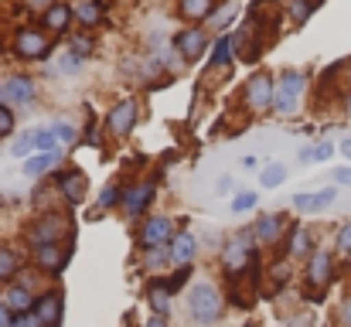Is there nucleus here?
<instances>
[{"label": "nucleus", "instance_id": "nucleus-1", "mask_svg": "<svg viewBox=\"0 0 351 327\" xmlns=\"http://www.w3.org/2000/svg\"><path fill=\"white\" fill-rule=\"evenodd\" d=\"M188 307H191V317L198 324H215L222 317V297L212 283H195L191 297H188Z\"/></svg>", "mask_w": 351, "mask_h": 327}, {"label": "nucleus", "instance_id": "nucleus-2", "mask_svg": "<svg viewBox=\"0 0 351 327\" xmlns=\"http://www.w3.org/2000/svg\"><path fill=\"white\" fill-rule=\"evenodd\" d=\"M304 82H307V79H304L300 72H283L280 82H276V89H273V109L283 112V116L297 112V103H300V96H304Z\"/></svg>", "mask_w": 351, "mask_h": 327}, {"label": "nucleus", "instance_id": "nucleus-3", "mask_svg": "<svg viewBox=\"0 0 351 327\" xmlns=\"http://www.w3.org/2000/svg\"><path fill=\"white\" fill-rule=\"evenodd\" d=\"M51 154V150H58V140H55V133H51V126H34V130H27L21 140H14V147H10V154L14 157H27V154Z\"/></svg>", "mask_w": 351, "mask_h": 327}, {"label": "nucleus", "instance_id": "nucleus-4", "mask_svg": "<svg viewBox=\"0 0 351 327\" xmlns=\"http://www.w3.org/2000/svg\"><path fill=\"white\" fill-rule=\"evenodd\" d=\"M62 232H65L62 215H45L34 228H31V232H27V239H31V245H34V249H41V245H55Z\"/></svg>", "mask_w": 351, "mask_h": 327}, {"label": "nucleus", "instance_id": "nucleus-5", "mask_svg": "<svg viewBox=\"0 0 351 327\" xmlns=\"http://www.w3.org/2000/svg\"><path fill=\"white\" fill-rule=\"evenodd\" d=\"M273 79L269 75H256V79H249V86H245V103L249 109H256V112H263V109L273 106Z\"/></svg>", "mask_w": 351, "mask_h": 327}, {"label": "nucleus", "instance_id": "nucleus-6", "mask_svg": "<svg viewBox=\"0 0 351 327\" xmlns=\"http://www.w3.org/2000/svg\"><path fill=\"white\" fill-rule=\"evenodd\" d=\"M14 48H17V55L21 58H45L48 55V38L45 34H38V31H31V27H21L17 31V41H14Z\"/></svg>", "mask_w": 351, "mask_h": 327}, {"label": "nucleus", "instance_id": "nucleus-7", "mask_svg": "<svg viewBox=\"0 0 351 327\" xmlns=\"http://www.w3.org/2000/svg\"><path fill=\"white\" fill-rule=\"evenodd\" d=\"M34 82L27 75H14L0 82V103H31L34 99Z\"/></svg>", "mask_w": 351, "mask_h": 327}, {"label": "nucleus", "instance_id": "nucleus-8", "mask_svg": "<svg viewBox=\"0 0 351 327\" xmlns=\"http://www.w3.org/2000/svg\"><path fill=\"white\" fill-rule=\"evenodd\" d=\"M133 123H136V103H133V99L113 106L110 116H106V126H110V133H117V136H126V133L133 130Z\"/></svg>", "mask_w": 351, "mask_h": 327}, {"label": "nucleus", "instance_id": "nucleus-9", "mask_svg": "<svg viewBox=\"0 0 351 327\" xmlns=\"http://www.w3.org/2000/svg\"><path fill=\"white\" fill-rule=\"evenodd\" d=\"M338 202V188H324V191H304V195H293V208H300V212H321V208H328V205H335Z\"/></svg>", "mask_w": 351, "mask_h": 327}, {"label": "nucleus", "instance_id": "nucleus-10", "mask_svg": "<svg viewBox=\"0 0 351 327\" xmlns=\"http://www.w3.org/2000/svg\"><path fill=\"white\" fill-rule=\"evenodd\" d=\"M171 232H174V225H171L167 215L150 218V221L143 225V245H147V249H157V245H164V242L171 239Z\"/></svg>", "mask_w": 351, "mask_h": 327}, {"label": "nucleus", "instance_id": "nucleus-11", "mask_svg": "<svg viewBox=\"0 0 351 327\" xmlns=\"http://www.w3.org/2000/svg\"><path fill=\"white\" fill-rule=\"evenodd\" d=\"M331 252H324V249H317L314 256H311V266H307V283L311 287H324L328 280H331Z\"/></svg>", "mask_w": 351, "mask_h": 327}, {"label": "nucleus", "instance_id": "nucleus-12", "mask_svg": "<svg viewBox=\"0 0 351 327\" xmlns=\"http://www.w3.org/2000/svg\"><path fill=\"white\" fill-rule=\"evenodd\" d=\"M174 45H178V51H181L184 58H198V55L205 51V34L195 31V27H188V31H181V34L174 38Z\"/></svg>", "mask_w": 351, "mask_h": 327}, {"label": "nucleus", "instance_id": "nucleus-13", "mask_svg": "<svg viewBox=\"0 0 351 327\" xmlns=\"http://www.w3.org/2000/svg\"><path fill=\"white\" fill-rule=\"evenodd\" d=\"M62 157V150H51V154H31L27 160H24V167H21V174L24 178H41L45 171H51L55 167V160Z\"/></svg>", "mask_w": 351, "mask_h": 327}, {"label": "nucleus", "instance_id": "nucleus-14", "mask_svg": "<svg viewBox=\"0 0 351 327\" xmlns=\"http://www.w3.org/2000/svg\"><path fill=\"white\" fill-rule=\"evenodd\" d=\"M58 188L65 191V198H69L72 205H79V202L86 198V195H82V191H86V178H82L79 171H69V174H62V178H58Z\"/></svg>", "mask_w": 351, "mask_h": 327}, {"label": "nucleus", "instance_id": "nucleus-15", "mask_svg": "<svg viewBox=\"0 0 351 327\" xmlns=\"http://www.w3.org/2000/svg\"><path fill=\"white\" fill-rule=\"evenodd\" d=\"M195 252H198V239H195L191 232H181V235L174 239V245H171V259H174V263H191Z\"/></svg>", "mask_w": 351, "mask_h": 327}, {"label": "nucleus", "instance_id": "nucleus-16", "mask_svg": "<svg viewBox=\"0 0 351 327\" xmlns=\"http://www.w3.org/2000/svg\"><path fill=\"white\" fill-rule=\"evenodd\" d=\"M58 311H62V300H58V293H45L41 300H38V307H34V314H38V321L45 327H51L58 321Z\"/></svg>", "mask_w": 351, "mask_h": 327}, {"label": "nucleus", "instance_id": "nucleus-17", "mask_svg": "<svg viewBox=\"0 0 351 327\" xmlns=\"http://www.w3.org/2000/svg\"><path fill=\"white\" fill-rule=\"evenodd\" d=\"M245 242H249L245 232L229 242V249H226V266H229V269H239L242 263H249V245H245Z\"/></svg>", "mask_w": 351, "mask_h": 327}, {"label": "nucleus", "instance_id": "nucleus-18", "mask_svg": "<svg viewBox=\"0 0 351 327\" xmlns=\"http://www.w3.org/2000/svg\"><path fill=\"white\" fill-rule=\"evenodd\" d=\"M69 21H72V7H65V3H51L45 10V27H51V31H65Z\"/></svg>", "mask_w": 351, "mask_h": 327}, {"label": "nucleus", "instance_id": "nucleus-19", "mask_svg": "<svg viewBox=\"0 0 351 327\" xmlns=\"http://www.w3.org/2000/svg\"><path fill=\"white\" fill-rule=\"evenodd\" d=\"M72 14H75L86 27H93V24L103 21V7H99V0H79V3L72 7Z\"/></svg>", "mask_w": 351, "mask_h": 327}, {"label": "nucleus", "instance_id": "nucleus-20", "mask_svg": "<svg viewBox=\"0 0 351 327\" xmlns=\"http://www.w3.org/2000/svg\"><path fill=\"white\" fill-rule=\"evenodd\" d=\"M280 232H283V215H266L256 225V239L259 242H276Z\"/></svg>", "mask_w": 351, "mask_h": 327}, {"label": "nucleus", "instance_id": "nucleus-21", "mask_svg": "<svg viewBox=\"0 0 351 327\" xmlns=\"http://www.w3.org/2000/svg\"><path fill=\"white\" fill-rule=\"evenodd\" d=\"M150 198H154V188H150V184H143V188H133V191L126 195V212H130V215L143 212V208L150 205Z\"/></svg>", "mask_w": 351, "mask_h": 327}, {"label": "nucleus", "instance_id": "nucleus-22", "mask_svg": "<svg viewBox=\"0 0 351 327\" xmlns=\"http://www.w3.org/2000/svg\"><path fill=\"white\" fill-rule=\"evenodd\" d=\"M212 7H215V0H181V14H184V17H191V21L208 17V14H212Z\"/></svg>", "mask_w": 351, "mask_h": 327}, {"label": "nucleus", "instance_id": "nucleus-23", "mask_svg": "<svg viewBox=\"0 0 351 327\" xmlns=\"http://www.w3.org/2000/svg\"><path fill=\"white\" fill-rule=\"evenodd\" d=\"M3 304H7L10 311H27V307H31V293H27L24 287H10L7 297H3Z\"/></svg>", "mask_w": 351, "mask_h": 327}, {"label": "nucleus", "instance_id": "nucleus-24", "mask_svg": "<svg viewBox=\"0 0 351 327\" xmlns=\"http://www.w3.org/2000/svg\"><path fill=\"white\" fill-rule=\"evenodd\" d=\"M311 252V232L307 228H293L290 235V256H307Z\"/></svg>", "mask_w": 351, "mask_h": 327}, {"label": "nucleus", "instance_id": "nucleus-25", "mask_svg": "<svg viewBox=\"0 0 351 327\" xmlns=\"http://www.w3.org/2000/svg\"><path fill=\"white\" fill-rule=\"evenodd\" d=\"M229 55H232V38H219V41H215V48H212L208 65H226V62H229Z\"/></svg>", "mask_w": 351, "mask_h": 327}, {"label": "nucleus", "instance_id": "nucleus-26", "mask_svg": "<svg viewBox=\"0 0 351 327\" xmlns=\"http://www.w3.org/2000/svg\"><path fill=\"white\" fill-rule=\"evenodd\" d=\"M51 133H55V140H58V143H65V147L79 140V133H75V126H72V123H65V119H58V123H51Z\"/></svg>", "mask_w": 351, "mask_h": 327}, {"label": "nucleus", "instance_id": "nucleus-27", "mask_svg": "<svg viewBox=\"0 0 351 327\" xmlns=\"http://www.w3.org/2000/svg\"><path fill=\"white\" fill-rule=\"evenodd\" d=\"M287 181V164H269L266 171H263V188H276V184H283Z\"/></svg>", "mask_w": 351, "mask_h": 327}, {"label": "nucleus", "instance_id": "nucleus-28", "mask_svg": "<svg viewBox=\"0 0 351 327\" xmlns=\"http://www.w3.org/2000/svg\"><path fill=\"white\" fill-rule=\"evenodd\" d=\"M38 263H41V266H48V269H58V266H62L58 242H55V245H41V249H38Z\"/></svg>", "mask_w": 351, "mask_h": 327}, {"label": "nucleus", "instance_id": "nucleus-29", "mask_svg": "<svg viewBox=\"0 0 351 327\" xmlns=\"http://www.w3.org/2000/svg\"><path fill=\"white\" fill-rule=\"evenodd\" d=\"M150 307L157 311V317H164V314H171V300H167V290H160V287H154V290H150Z\"/></svg>", "mask_w": 351, "mask_h": 327}, {"label": "nucleus", "instance_id": "nucleus-30", "mask_svg": "<svg viewBox=\"0 0 351 327\" xmlns=\"http://www.w3.org/2000/svg\"><path fill=\"white\" fill-rule=\"evenodd\" d=\"M317 3H321V0H293V3H290V17L300 24V21H307V17H311V10H314Z\"/></svg>", "mask_w": 351, "mask_h": 327}, {"label": "nucleus", "instance_id": "nucleus-31", "mask_svg": "<svg viewBox=\"0 0 351 327\" xmlns=\"http://www.w3.org/2000/svg\"><path fill=\"white\" fill-rule=\"evenodd\" d=\"M331 154H335L331 143H317L311 150H300V160H331Z\"/></svg>", "mask_w": 351, "mask_h": 327}, {"label": "nucleus", "instance_id": "nucleus-32", "mask_svg": "<svg viewBox=\"0 0 351 327\" xmlns=\"http://www.w3.org/2000/svg\"><path fill=\"white\" fill-rule=\"evenodd\" d=\"M17 273V256L10 249H0V280H10Z\"/></svg>", "mask_w": 351, "mask_h": 327}, {"label": "nucleus", "instance_id": "nucleus-33", "mask_svg": "<svg viewBox=\"0 0 351 327\" xmlns=\"http://www.w3.org/2000/svg\"><path fill=\"white\" fill-rule=\"evenodd\" d=\"M256 202H259V195H256V191H242V195H235L232 212H245V208H252Z\"/></svg>", "mask_w": 351, "mask_h": 327}, {"label": "nucleus", "instance_id": "nucleus-34", "mask_svg": "<svg viewBox=\"0 0 351 327\" xmlns=\"http://www.w3.org/2000/svg\"><path fill=\"white\" fill-rule=\"evenodd\" d=\"M338 252L351 256V221H345V225H341V232H338Z\"/></svg>", "mask_w": 351, "mask_h": 327}, {"label": "nucleus", "instance_id": "nucleus-35", "mask_svg": "<svg viewBox=\"0 0 351 327\" xmlns=\"http://www.w3.org/2000/svg\"><path fill=\"white\" fill-rule=\"evenodd\" d=\"M119 198H123V191L110 184V188H103V195H99V205H103V208H110V205H117Z\"/></svg>", "mask_w": 351, "mask_h": 327}, {"label": "nucleus", "instance_id": "nucleus-36", "mask_svg": "<svg viewBox=\"0 0 351 327\" xmlns=\"http://www.w3.org/2000/svg\"><path fill=\"white\" fill-rule=\"evenodd\" d=\"M10 130H14V112H10V109H3V106H0V136H7Z\"/></svg>", "mask_w": 351, "mask_h": 327}, {"label": "nucleus", "instance_id": "nucleus-37", "mask_svg": "<svg viewBox=\"0 0 351 327\" xmlns=\"http://www.w3.org/2000/svg\"><path fill=\"white\" fill-rule=\"evenodd\" d=\"M10 327H45V324L38 321V314H31V317H21V321H14Z\"/></svg>", "mask_w": 351, "mask_h": 327}, {"label": "nucleus", "instance_id": "nucleus-38", "mask_svg": "<svg viewBox=\"0 0 351 327\" xmlns=\"http://www.w3.org/2000/svg\"><path fill=\"white\" fill-rule=\"evenodd\" d=\"M235 17V7H226V10H222V14H215V24H219V27H222V24H229V21H232Z\"/></svg>", "mask_w": 351, "mask_h": 327}, {"label": "nucleus", "instance_id": "nucleus-39", "mask_svg": "<svg viewBox=\"0 0 351 327\" xmlns=\"http://www.w3.org/2000/svg\"><path fill=\"white\" fill-rule=\"evenodd\" d=\"M335 181H338V184H351V167H338V171H335Z\"/></svg>", "mask_w": 351, "mask_h": 327}, {"label": "nucleus", "instance_id": "nucleus-40", "mask_svg": "<svg viewBox=\"0 0 351 327\" xmlns=\"http://www.w3.org/2000/svg\"><path fill=\"white\" fill-rule=\"evenodd\" d=\"M341 327H351V297L341 304Z\"/></svg>", "mask_w": 351, "mask_h": 327}, {"label": "nucleus", "instance_id": "nucleus-41", "mask_svg": "<svg viewBox=\"0 0 351 327\" xmlns=\"http://www.w3.org/2000/svg\"><path fill=\"white\" fill-rule=\"evenodd\" d=\"M0 327H10V307L0 300Z\"/></svg>", "mask_w": 351, "mask_h": 327}, {"label": "nucleus", "instance_id": "nucleus-42", "mask_svg": "<svg viewBox=\"0 0 351 327\" xmlns=\"http://www.w3.org/2000/svg\"><path fill=\"white\" fill-rule=\"evenodd\" d=\"M89 48H93L89 38H75V51H89Z\"/></svg>", "mask_w": 351, "mask_h": 327}, {"label": "nucleus", "instance_id": "nucleus-43", "mask_svg": "<svg viewBox=\"0 0 351 327\" xmlns=\"http://www.w3.org/2000/svg\"><path fill=\"white\" fill-rule=\"evenodd\" d=\"M256 164H259V160H256V157H242V167H245V171H252V167H256Z\"/></svg>", "mask_w": 351, "mask_h": 327}, {"label": "nucleus", "instance_id": "nucleus-44", "mask_svg": "<svg viewBox=\"0 0 351 327\" xmlns=\"http://www.w3.org/2000/svg\"><path fill=\"white\" fill-rule=\"evenodd\" d=\"M229 188H232V178H222V181H219V191H222V195H226V191H229Z\"/></svg>", "mask_w": 351, "mask_h": 327}, {"label": "nucleus", "instance_id": "nucleus-45", "mask_svg": "<svg viewBox=\"0 0 351 327\" xmlns=\"http://www.w3.org/2000/svg\"><path fill=\"white\" fill-rule=\"evenodd\" d=\"M341 154H345V157H348V160H351V136H348V140H345V143H341Z\"/></svg>", "mask_w": 351, "mask_h": 327}, {"label": "nucleus", "instance_id": "nucleus-46", "mask_svg": "<svg viewBox=\"0 0 351 327\" xmlns=\"http://www.w3.org/2000/svg\"><path fill=\"white\" fill-rule=\"evenodd\" d=\"M147 327H164V317H150V321H147Z\"/></svg>", "mask_w": 351, "mask_h": 327}, {"label": "nucleus", "instance_id": "nucleus-47", "mask_svg": "<svg viewBox=\"0 0 351 327\" xmlns=\"http://www.w3.org/2000/svg\"><path fill=\"white\" fill-rule=\"evenodd\" d=\"M27 7H48V0H27Z\"/></svg>", "mask_w": 351, "mask_h": 327}, {"label": "nucleus", "instance_id": "nucleus-48", "mask_svg": "<svg viewBox=\"0 0 351 327\" xmlns=\"http://www.w3.org/2000/svg\"><path fill=\"white\" fill-rule=\"evenodd\" d=\"M256 3H263V0H256Z\"/></svg>", "mask_w": 351, "mask_h": 327}]
</instances>
